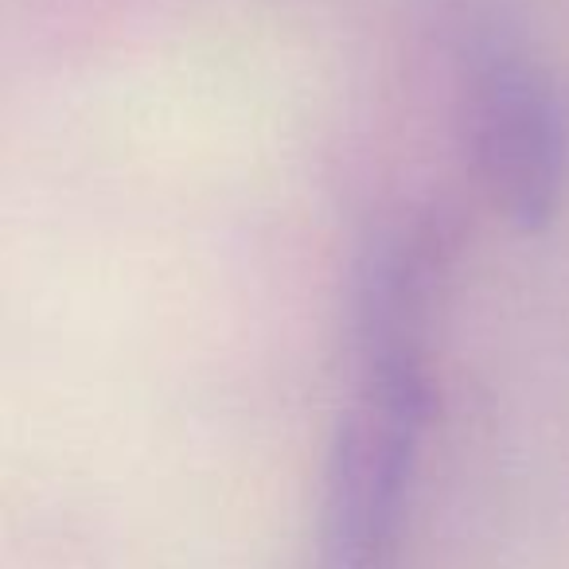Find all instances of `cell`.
<instances>
[{"label":"cell","mask_w":569,"mask_h":569,"mask_svg":"<svg viewBox=\"0 0 569 569\" xmlns=\"http://www.w3.org/2000/svg\"><path fill=\"white\" fill-rule=\"evenodd\" d=\"M441 222H410L367 250L351 297V382L325 452L317 569H395L437 410L433 305Z\"/></svg>","instance_id":"obj_1"},{"label":"cell","mask_w":569,"mask_h":569,"mask_svg":"<svg viewBox=\"0 0 569 569\" xmlns=\"http://www.w3.org/2000/svg\"><path fill=\"white\" fill-rule=\"evenodd\" d=\"M460 144L480 196L522 234L569 199V82L535 48L483 40L460 74Z\"/></svg>","instance_id":"obj_2"}]
</instances>
